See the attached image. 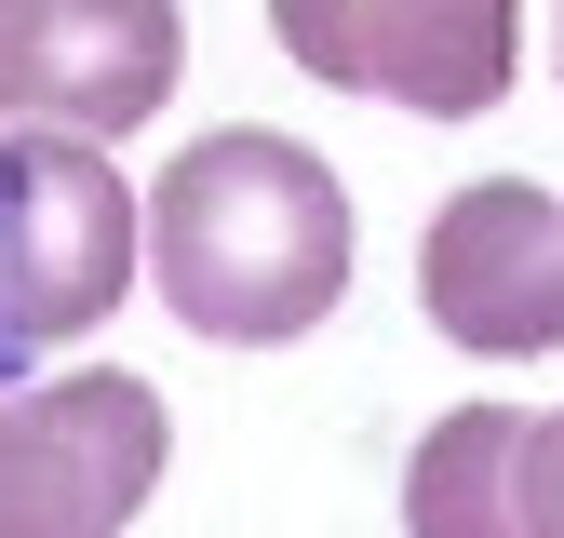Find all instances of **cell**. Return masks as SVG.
<instances>
[{"label": "cell", "instance_id": "cell-1", "mask_svg": "<svg viewBox=\"0 0 564 538\" xmlns=\"http://www.w3.org/2000/svg\"><path fill=\"white\" fill-rule=\"evenodd\" d=\"M149 283L216 351H282L349 297V189L269 121L188 134L149 189Z\"/></svg>", "mask_w": 564, "mask_h": 538}, {"label": "cell", "instance_id": "cell-2", "mask_svg": "<svg viewBox=\"0 0 564 538\" xmlns=\"http://www.w3.org/2000/svg\"><path fill=\"white\" fill-rule=\"evenodd\" d=\"M134 269H149V189H121L95 134L0 121V323L28 351H67L121 310Z\"/></svg>", "mask_w": 564, "mask_h": 538}, {"label": "cell", "instance_id": "cell-3", "mask_svg": "<svg viewBox=\"0 0 564 538\" xmlns=\"http://www.w3.org/2000/svg\"><path fill=\"white\" fill-rule=\"evenodd\" d=\"M175 458V418L149 377L82 364V377H14L0 390V538H121Z\"/></svg>", "mask_w": 564, "mask_h": 538}, {"label": "cell", "instance_id": "cell-4", "mask_svg": "<svg viewBox=\"0 0 564 538\" xmlns=\"http://www.w3.org/2000/svg\"><path fill=\"white\" fill-rule=\"evenodd\" d=\"M269 28L323 95L416 121H484L524 67V0H269Z\"/></svg>", "mask_w": 564, "mask_h": 538}, {"label": "cell", "instance_id": "cell-5", "mask_svg": "<svg viewBox=\"0 0 564 538\" xmlns=\"http://www.w3.org/2000/svg\"><path fill=\"white\" fill-rule=\"evenodd\" d=\"M416 310H431V336H457L484 364L564 351V189L470 175L444 216L416 229Z\"/></svg>", "mask_w": 564, "mask_h": 538}, {"label": "cell", "instance_id": "cell-6", "mask_svg": "<svg viewBox=\"0 0 564 538\" xmlns=\"http://www.w3.org/2000/svg\"><path fill=\"white\" fill-rule=\"evenodd\" d=\"M175 67H188L175 0H0V121L121 149L134 121L175 108Z\"/></svg>", "mask_w": 564, "mask_h": 538}, {"label": "cell", "instance_id": "cell-7", "mask_svg": "<svg viewBox=\"0 0 564 538\" xmlns=\"http://www.w3.org/2000/svg\"><path fill=\"white\" fill-rule=\"evenodd\" d=\"M403 538H551L538 525V418L524 404H457L403 458Z\"/></svg>", "mask_w": 564, "mask_h": 538}, {"label": "cell", "instance_id": "cell-8", "mask_svg": "<svg viewBox=\"0 0 564 538\" xmlns=\"http://www.w3.org/2000/svg\"><path fill=\"white\" fill-rule=\"evenodd\" d=\"M538 525L564 538V418H538Z\"/></svg>", "mask_w": 564, "mask_h": 538}, {"label": "cell", "instance_id": "cell-9", "mask_svg": "<svg viewBox=\"0 0 564 538\" xmlns=\"http://www.w3.org/2000/svg\"><path fill=\"white\" fill-rule=\"evenodd\" d=\"M14 377H28V336H14V323H0V390H14Z\"/></svg>", "mask_w": 564, "mask_h": 538}]
</instances>
